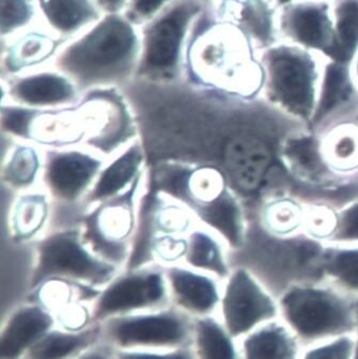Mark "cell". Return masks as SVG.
<instances>
[{
    "label": "cell",
    "instance_id": "obj_1",
    "mask_svg": "<svg viewBox=\"0 0 358 359\" xmlns=\"http://www.w3.org/2000/svg\"><path fill=\"white\" fill-rule=\"evenodd\" d=\"M140 48L136 24L121 13H104L83 34L61 46L55 65L83 93L116 88L136 75Z\"/></svg>",
    "mask_w": 358,
    "mask_h": 359
},
{
    "label": "cell",
    "instance_id": "obj_2",
    "mask_svg": "<svg viewBox=\"0 0 358 359\" xmlns=\"http://www.w3.org/2000/svg\"><path fill=\"white\" fill-rule=\"evenodd\" d=\"M263 72L261 97L308 128L318 102L325 59L279 41L259 53Z\"/></svg>",
    "mask_w": 358,
    "mask_h": 359
},
{
    "label": "cell",
    "instance_id": "obj_3",
    "mask_svg": "<svg viewBox=\"0 0 358 359\" xmlns=\"http://www.w3.org/2000/svg\"><path fill=\"white\" fill-rule=\"evenodd\" d=\"M34 256L30 294L51 281H65L99 292L122 269L91 250L84 238L81 226L60 228L39 238Z\"/></svg>",
    "mask_w": 358,
    "mask_h": 359
},
{
    "label": "cell",
    "instance_id": "obj_4",
    "mask_svg": "<svg viewBox=\"0 0 358 359\" xmlns=\"http://www.w3.org/2000/svg\"><path fill=\"white\" fill-rule=\"evenodd\" d=\"M278 305L284 321L302 341L335 339L355 332L356 299L333 285L294 283L280 294Z\"/></svg>",
    "mask_w": 358,
    "mask_h": 359
},
{
    "label": "cell",
    "instance_id": "obj_5",
    "mask_svg": "<svg viewBox=\"0 0 358 359\" xmlns=\"http://www.w3.org/2000/svg\"><path fill=\"white\" fill-rule=\"evenodd\" d=\"M202 12L201 0H175L145 22L136 75L150 83H171L181 70L190 28Z\"/></svg>",
    "mask_w": 358,
    "mask_h": 359
},
{
    "label": "cell",
    "instance_id": "obj_6",
    "mask_svg": "<svg viewBox=\"0 0 358 359\" xmlns=\"http://www.w3.org/2000/svg\"><path fill=\"white\" fill-rule=\"evenodd\" d=\"M146 173L126 193L84 212L81 229L98 256L126 267L132 256L131 243L137 231L138 205Z\"/></svg>",
    "mask_w": 358,
    "mask_h": 359
},
{
    "label": "cell",
    "instance_id": "obj_7",
    "mask_svg": "<svg viewBox=\"0 0 358 359\" xmlns=\"http://www.w3.org/2000/svg\"><path fill=\"white\" fill-rule=\"evenodd\" d=\"M103 339L114 350L190 348L193 319L175 307L114 318L101 324Z\"/></svg>",
    "mask_w": 358,
    "mask_h": 359
},
{
    "label": "cell",
    "instance_id": "obj_8",
    "mask_svg": "<svg viewBox=\"0 0 358 359\" xmlns=\"http://www.w3.org/2000/svg\"><path fill=\"white\" fill-rule=\"evenodd\" d=\"M171 304L163 266L146 265L124 269L93 299L90 323L102 324L114 318L150 311Z\"/></svg>",
    "mask_w": 358,
    "mask_h": 359
},
{
    "label": "cell",
    "instance_id": "obj_9",
    "mask_svg": "<svg viewBox=\"0 0 358 359\" xmlns=\"http://www.w3.org/2000/svg\"><path fill=\"white\" fill-rule=\"evenodd\" d=\"M224 281L220 305L222 322L234 339L277 317L278 302L251 269L237 265Z\"/></svg>",
    "mask_w": 358,
    "mask_h": 359
},
{
    "label": "cell",
    "instance_id": "obj_10",
    "mask_svg": "<svg viewBox=\"0 0 358 359\" xmlns=\"http://www.w3.org/2000/svg\"><path fill=\"white\" fill-rule=\"evenodd\" d=\"M107 161L87 148L47 149L41 184L53 200L81 205Z\"/></svg>",
    "mask_w": 358,
    "mask_h": 359
},
{
    "label": "cell",
    "instance_id": "obj_11",
    "mask_svg": "<svg viewBox=\"0 0 358 359\" xmlns=\"http://www.w3.org/2000/svg\"><path fill=\"white\" fill-rule=\"evenodd\" d=\"M280 41L326 59L333 43V1L296 0L278 8Z\"/></svg>",
    "mask_w": 358,
    "mask_h": 359
},
{
    "label": "cell",
    "instance_id": "obj_12",
    "mask_svg": "<svg viewBox=\"0 0 358 359\" xmlns=\"http://www.w3.org/2000/svg\"><path fill=\"white\" fill-rule=\"evenodd\" d=\"M3 93L9 103L36 109L75 105L83 95L79 86L57 69H38L9 76Z\"/></svg>",
    "mask_w": 358,
    "mask_h": 359
},
{
    "label": "cell",
    "instance_id": "obj_13",
    "mask_svg": "<svg viewBox=\"0 0 358 359\" xmlns=\"http://www.w3.org/2000/svg\"><path fill=\"white\" fill-rule=\"evenodd\" d=\"M358 116V87L351 65L326 60L314 117L308 130L318 134Z\"/></svg>",
    "mask_w": 358,
    "mask_h": 359
},
{
    "label": "cell",
    "instance_id": "obj_14",
    "mask_svg": "<svg viewBox=\"0 0 358 359\" xmlns=\"http://www.w3.org/2000/svg\"><path fill=\"white\" fill-rule=\"evenodd\" d=\"M163 269L173 307L192 319L208 317L220 308L223 292L218 283L220 279L182 263Z\"/></svg>",
    "mask_w": 358,
    "mask_h": 359
},
{
    "label": "cell",
    "instance_id": "obj_15",
    "mask_svg": "<svg viewBox=\"0 0 358 359\" xmlns=\"http://www.w3.org/2000/svg\"><path fill=\"white\" fill-rule=\"evenodd\" d=\"M218 18L240 32L258 53L280 41L274 0H220Z\"/></svg>",
    "mask_w": 358,
    "mask_h": 359
},
{
    "label": "cell",
    "instance_id": "obj_16",
    "mask_svg": "<svg viewBox=\"0 0 358 359\" xmlns=\"http://www.w3.org/2000/svg\"><path fill=\"white\" fill-rule=\"evenodd\" d=\"M145 163L146 150L142 142L137 138L110 157L104 165L93 187L81 203L83 211L118 197L132 189L133 185L146 173Z\"/></svg>",
    "mask_w": 358,
    "mask_h": 359
},
{
    "label": "cell",
    "instance_id": "obj_17",
    "mask_svg": "<svg viewBox=\"0 0 358 359\" xmlns=\"http://www.w3.org/2000/svg\"><path fill=\"white\" fill-rule=\"evenodd\" d=\"M55 317L42 303L22 304L12 310L0 334V358L24 359L34 344L54 328Z\"/></svg>",
    "mask_w": 358,
    "mask_h": 359
},
{
    "label": "cell",
    "instance_id": "obj_18",
    "mask_svg": "<svg viewBox=\"0 0 358 359\" xmlns=\"http://www.w3.org/2000/svg\"><path fill=\"white\" fill-rule=\"evenodd\" d=\"M190 211L200 224L223 238L231 252H239L246 243L249 216L245 203L230 187Z\"/></svg>",
    "mask_w": 358,
    "mask_h": 359
},
{
    "label": "cell",
    "instance_id": "obj_19",
    "mask_svg": "<svg viewBox=\"0 0 358 359\" xmlns=\"http://www.w3.org/2000/svg\"><path fill=\"white\" fill-rule=\"evenodd\" d=\"M52 197L44 189L18 193L8 217L10 236L16 244L38 241L52 215Z\"/></svg>",
    "mask_w": 358,
    "mask_h": 359
},
{
    "label": "cell",
    "instance_id": "obj_20",
    "mask_svg": "<svg viewBox=\"0 0 358 359\" xmlns=\"http://www.w3.org/2000/svg\"><path fill=\"white\" fill-rule=\"evenodd\" d=\"M41 15L57 36L77 38L103 15L95 0H37Z\"/></svg>",
    "mask_w": 358,
    "mask_h": 359
},
{
    "label": "cell",
    "instance_id": "obj_21",
    "mask_svg": "<svg viewBox=\"0 0 358 359\" xmlns=\"http://www.w3.org/2000/svg\"><path fill=\"white\" fill-rule=\"evenodd\" d=\"M103 340L101 324L84 327L54 328L34 344L24 359H73Z\"/></svg>",
    "mask_w": 358,
    "mask_h": 359
},
{
    "label": "cell",
    "instance_id": "obj_22",
    "mask_svg": "<svg viewBox=\"0 0 358 359\" xmlns=\"http://www.w3.org/2000/svg\"><path fill=\"white\" fill-rule=\"evenodd\" d=\"M229 252L228 246L220 236L199 224L188 233L182 264L226 280L232 271Z\"/></svg>",
    "mask_w": 358,
    "mask_h": 359
},
{
    "label": "cell",
    "instance_id": "obj_23",
    "mask_svg": "<svg viewBox=\"0 0 358 359\" xmlns=\"http://www.w3.org/2000/svg\"><path fill=\"white\" fill-rule=\"evenodd\" d=\"M45 151L32 142L14 140L4 157L1 179L18 193L37 189L42 182Z\"/></svg>",
    "mask_w": 358,
    "mask_h": 359
},
{
    "label": "cell",
    "instance_id": "obj_24",
    "mask_svg": "<svg viewBox=\"0 0 358 359\" xmlns=\"http://www.w3.org/2000/svg\"><path fill=\"white\" fill-rule=\"evenodd\" d=\"M18 36L13 38V42L7 45V52L4 57V67L8 77L38 70L46 61L56 57L61 48L50 34L34 30Z\"/></svg>",
    "mask_w": 358,
    "mask_h": 359
},
{
    "label": "cell",
    "instance_id": "obj_25",
    "mask_svg": "<svg viewBox=\"0 0 358 359\" xmlns=\"http://www.w3.org/2000/svg\"><path fill=\"white\" fill-rule=\"evenodd\" d=\"M306 202L291 194L263 200L253 217L267 233L279 238L304 233Z\"/></svg>",
    "mask_w": 358,
    "mask_h": 359
},
{
    "label": "cell",
    "instance_id": "obj_26",
    "mask_svg": "<svg viewBox=\"0 0 358 359\" xmlns=\"http://www.w3.org/2000/svg\"><path fill=\"white\" fill-rule=\"evenodd\" d=\"M323 152L333 172L343 177H358V123L343 122L322 134Z\"/></svg>",
    "mask_w": 358,
    "mask_h": 359
},
{
    "label": "cell",
    "instance_id": "obj_27",
    "mask_svg": "<svg viewBox=\"0 0 358 359\" xmlns=\"http://www.w3.org/2000/svg\"><path fill=\"white\" fill-rule=\"evenodd\" d=\"M242 348L244 359H298V338L281 324L256 328L245 336Z\"/></svg>",
    "mask_w": 358,
    "mask_h": 359
},
{
    "label": "cell",
    "instance_id": "obj_28",
    "mask_svg": "<svg viewBox=\"0 0 358 359\" xmlns=\"http://www.w3.org/2000/svg\"><path fill=\"white\" fill-rule=\"evenodd\" d=\"M319 272L333 287L358 297V245L324 244Z\"/></svg>",
    "mask_w": 358,
    "mask_h": 359
},
{
    "label": "cell",
    "instance_id": "obj_29",
    "mask_svg": "<svg viewBox=\"0 0 358 359\" xmlns=\"http://www.w3.org/2000/svg\"><path fill=\"white\" fill-rule=\"evenodd\" d=\"M331 1L333 43L326 60L352 65L358 53V0Z\"/></svg>",
    "mask_w": 358,
    "mask_h": 359
},
{
    "label": "cell",
    "instance_id": "obj_30",
    "mask_svg": "<svg viewBox=\"0 0 358 359\" xmlns=\"http://www.w3.org/2000/svg\"><path fill=\"white\" fill-rule=\"evenodd\" d=\"M233 339L223 322L213 316L193 319L190 348L195 359H237Z\"/></svg>",
    "mask_w": 358,
    "mask_h": 359
},
{
    "label": "cell",
    "instance_id": "obj_31",
    "mask_svg": "<svg viewBox=\"0 0 358 359\" xmlns=\"http://www.w3.org/2000/svg\"><path fill=\"white\" fill-rule=\"evenodd\" d=\"M37 8V0H1L3 39L10 40L32 26Z\"/></svg>",
    "mask_w": 358,
    "mask_h": 359
},
{
    "label": "cell",
    "instance_id": "obj_32",
    "mask_svg": "<svg viewBox=\"0 0 358 359\" xmlns=\"http://www.w3.org/2000/svg\"><path fill=\"white\" fill-rule=\"evenodd\" d=\"M325 244L358 245V198L337 209L336 226Z\"/></svg>",
    "mask_w": 358,
    "mask_h": 359
},
{
    "label": "cell",
    "instance_id": "obj_33",
    "mask_svg": "<svg viewBox=\"0 0 358 359\" xmlns=\"http://www.w3.org/2000/svg\"><path fill=\"white\" fill-rule=\"evenodd\" d=\"M353 352L354 340L351 337L341 336L309 350L303 359H352Z\"/></svg>",
    "mask_w": 358,
    "mask_h": 359
},
{
    "label": "cell",
    "instance_id": "obj_34",
    "mask_svg": "<svg viewBox=\"0 0 358 359\" xmlns=\"http://www.w3.org/2000/svg\"><path fill=\"white\" fill-rule=\"evenodd\" d=\"M175 0H131L126 15L134 24L147 22L171 6Z\"/></svg>",
    "mask_w": 358,
    "mask_h": 359
},
{
    "label": "cell",
    "instance_id": "obj_35",
    "mask_svg": "<svg viewBox=\"0 0 358 359\" xmlns=\"http://www.w3.org/2000/svg\"><path fill=\"white\" fill-rule=\"evenodd\" d=\"M114 359H195L192 348L175 350H114Z\"/></svg>",
    "mask_w": 358,
    "mask_h": 359
},
{
    "label": "cell",
    "instance_id": "obj_36",
    "mask_svg": "<svg viewBox=\"0 0 358 359\" xmlns=\"http://www.w3.org/2000/svg\"><path fill=\"white\" fill-rule=\"evenodd\" d=\"M73 359H114V350L110 346L106 348L97 344Z\"/></svg>",
    "mask_w": 358,
    "mask_h": 359
},
{
    "label": "cell",
    "instance_id": "obj_37",
    "mask_svg": "<svg viewBox=\"0 0 358 359\" xmlns=\"http://www.w3.org/2000/svg\"><path fill=\"white\" fill-rule=\"evenodd\" d=\"M103 13H121V10L126 8L131 0H95Z\"/></svg>",
    "mask_w": 358,
    "mask_h": 359
},
{
    "label": "cell",
    "instance_id": "obj_38",
    "mask_svg": "<svg viewBox=\"0 0 358 359\" xmlns=\"http://www.w3.org/2000/svg\"><path fill=\"white\" fill-rule=\"evenodd\" d=\"M356 340H354V352L352 359H358V299H356Z\"/></svg>",
    "mask_w": 358,
    "mask_h": 359
},
{
    "label": "cell",
    "instance_id": "obj_39",
    "mask_svg": "<svg viewBox=\"0 0 358 359\" xmlns=\"http://www.w3.org/2000/svg\"><path fill=\"white\" fill-rule=\"evenodd\" d=\"M352 73H353L354 79H355L356 85L358 87V53L356 54L355 58H354L353 62H352Z\"/></svg>",
    "mask_w": 358,
    "mask_h": 359
},
{
    "label": "cell",
    "instance_id": "obj_40",
    "mask_svg": "<svg viewBox=\"0 0 358 359\" xmlns=\"http://www.w3.org/2000/svg\"><path fill=\"white\" fill-rule=\"evenodd\" d=\"M275 1L276 6L278 8L282 7V6L288 5V4L293 3V1H296V0H274Z\"/></svg>",
    "mask_w": 358,
    "mask_h": 359
},
{
    "label": "cell",
    "instance_id": "obj_41",
    "mask_svg": "<svg viewBox=\"0 0 358 359\" xmlns=\"http://www.w3.org/2000/svg\"><path fill=\"white\" fill-rule=\"evenodd\" d=\"M354 120H355V121H356V122H357V123H358V116H357V117H356V118H355V119H354Z\"/></svg>",
    "mask_w": 358,
    "mask_h": 359
}]
</instances>
